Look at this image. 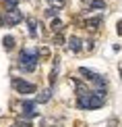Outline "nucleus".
Masks as SVG:
<instances>
[{
    "instance_id": "f257e3e1",
    "label": "nucleus",
    "mask_w": 122,
    "mask_h": 127,
    "mask_svg": "<svg viewBox=\"0 0 122 127\" xmlns=\"http://www.w3.org/2000/svg\"><path fill=\"white\" fill-rule=\"evenodd\" d=\"M105 102V92H87L85 96H79V106L81 108H99Z\"/></svg>"
},
{
    "instance_id": "f03ea898",
    "label": "nucleus",
    "mask_w": 122,
    "mask_h": 127,
    "mask_svg": "<svg viewBox=\"0 0 122 127\" xmlns=\"http://www.w3.org/2000/svg\"><path fill=\"white\" fill-rule=\"evenodd\" d=\"M37 61H39L37 50L25 48V50H21V54H19V67L23 69L25 73H31V71H33V69L37 67Z\"/></svg>"
},
{
    "instance_id": "7ed1b4c3",
    "label": "nucleus",
    "mask_w": 122,
    "mask_h": 127,
    "mask_svg": "<svg viewBox=\"0 0 122 127\" xmlns=\"http://www.w3.org/2000/svg\"><path fill=\"white\" fill-rule=\"evenodd\" d=\"M13 88L17 90L19 94H33V92H35V86H33V83L25 81V79H21V77H15V79H13Z\"/></svg>"
},
{
    "instance_id": "20e7f679",
    "label": "nucleus",
    "mask_w": 122,
    "mask_h": 127,
    "mask_svg": "<svg viewBox=\"0 0 122 127\" xmlns=\"http://www.w3.org/2000/svg\"><path fill=\"white\" fill-rule=\"evenodd\" d=\"M23 21V13L19 8H6V17H4V25H17Z\"/></svg>"
},
{
    "instance_id": "39448f33",
    "label": "nucleus",
    "mask_w": 122,
    "mask_h": 127,
    "mask_svg": "<svg viewBox=\"0 0 122 127\" xmlns=\"http://www.w3.org/2000/svg\"><path fill=\"white\" fill-rule=\"evenodd\" d=\"M23 115L25 117H29V119H33V117H37V110H35V102H29V100H23Z\"/></svg>"
},
{
    "instance_id": "423d86ee",
    "label": "nucleus",
    "mask_w": 122,
    "mask_h": 127,
    "mask_svg": "<svg viewBox=\"0 0 122 127\" xmlns=\"http://www.w3.org/2000/svg\"><path fill=\"white\" fill-rule=\"evenodd\" d=\"M85 25L89 29H97L102 27V17H91V19H85Z\"/></svg>"
},
{
    "instance_id": "0eeeda50",
    "label": "nucleus",
    "mask_w": 122,
    "mask_h": 127,
    "mask_svg": "<svg viewBox=\"0 0 122 127\" xmlns=\"http://www.w3.org/2000/svg\"><path fill=\"white\" fill-rule=\"evenodd\" d=\"M68 46H70L72 52H79V50H81V40H79L77 35H72V38L68 40Z\"/></svg>"
},
{
    "instance_id": "6e6552de",
    "label": "nucleus",
    "mask_w": 122,
    "mask_h": 127,
    "mask_svg": "<svg viewBox=\"0 0 122 127\" xmlns=\"http://www.w3.org/2000/svg\"><path fill=\"white\" fill-rule=\"evenodd\" d=\"M27 25H29V33L35 38V35H37V21H35V19H29Z\"/></svg>"
},
{
    "instance_id": "1a4fd4ad",
    "label": "nucleus",
    "mask_w": 122,
    "mask_h": 127,
    "mask_svg": "<svg viewBox=\"0 0 122 127\" xmlns=\"http://www.w3.org/2000/svg\"><path fill=\"white\" fill-rule=\"evenodd\" d=\"M2 44H4V48H6V50H13V46H15V38H13V35H6V38L2 40Z\"/></svg>"
},
{
    "instance_id": "9d476101",
    "label": "nucleus",
    "mask_w": 122,
    "mask_h": 127,
    "mask_svg": "<svg viewBox=\"0 0 122 127\" xmlns=\"http://www.w3.org/2000/svg\"><path fill=\"white\" fill-rule=\"evenodd\" d=\"M50 96H52V90H44V92L37 96V102H48V100H50Z\"/></svg>"
},
{
    "instance_id": "9b49d317",
    "label": "nucleus",
    "mask_w": 122,
    "mask_h": 127,
    "mask_svg": "<svg viewBox=\"0 0 122 127\" xmlns=\"http://www.w3.org/2000/svg\"><path fill=\"white\" fill-rule=\"evenodd\" d=\"M89 6H91V8L104 10V8H105V2H104V0H91V2H89Z\"/></svg>"
},
{
    "instance_id": "f8f14e48",
    "label": "nucleus",
    "mask_w": 122,
    "mask_h": 127,
    "mask_svg": "<svg viewBox=\"0 0 122 127\" xmlns=\"http://www.w3.org/2000/svg\"><path fill=\"white\" fill-rule=\"evenodd\" d=\"M60 29H62V23L58 19H54V21H52V31H60Z\"/></svg>"
},
{
    "instance_id": "ddd939ff",
    "label": "nucleus",
    "mask_w": 122,
    "mask_h": 127,
    "mask_svg": "<svg viewBox=\"0 0 122 127\" xmlns=\"http://www.w3.org/2000/svg\"><path fill=\"white\" fill-rule=\"evenodd\" d=\"M37 56H41V59H48V56H50V50H48V48H39V50H37Z\"/></svg>"
},
{
    "instance_id": "4468645a",
    "label": "nucleus",
    "mask_w": 122,
    "mask_h": 127,
    "mask_svg": "<svg viewBox=\"0 0 122 127\" xmlns=\"http://www.w3.org/2000/svg\"><path fill=\"white\" fill-rule=\"evenodd\" d=\"M56 13H58V10H56V6H50V8H46V15H48V17H56Z\"/></svg>"
},
{
    "instance_id": "2eb2a0df",
    "label": "nucleus",
    "mask_w": 122,
    "mask_h": 127,
    "mask_svg": "<svg viewBox=\"0 0 122 127\" xmlns=\"http://www.w3.org/2000/svg\"><path fill=\"white\" fill-rule=\"evenodd\" d=\"M15 127H33L29 123V121H17V123H15Z\"/></svg>"
},
{
    "instance_id": "dca6fc26",
    "label": "nucleus",
    "mask_w": 122,
    "mask_h": 127,
    "mask_svg": "<svg viewBox=\"0 0 122 127\" xmlns=\"http://www.w3.org/2000/svg\"><path fill=\"white\" fill-rule=\"evenodd\" d=\"M6 8H17V0H4Z\"/></svg>"
},
{
    "instance_id": "f3484780",
    "label": "nucleus",
    "mask_w": 122,
    "mask_h": 127,
    "mask_svg": "<svg viewBox=\"0 0 122 127\" xmlns=\"http://www.w3.org/2000/svg\"><path fill=\"white\" fill-rule=\"evenodd\" d=\"M50 2H54V4H58V6H60V4H64V0H50Z\"/></svg>"
},
{
    "instance_id": "a211bd4d",
    "label": "nucleus",
    "mask_w": 122,
    "mask_h": 127,
    "mask_svg": "<svg viewBox=\"0 0 122 127\" xmlns=\"http://www.w3.org/2000/svg\"><path fill=\"white\" fill-rule=\"evenodd\" d=\"M118 33L122 35V21H120V23H118Z\"/></svg>"
},
{
    "instance_id": "6ab92c4d",
    "label": "nucleus",
    "mask_w": 122,
    "mask_h": 127,
    "mask_svg": "<svg viewBox=\"0 0 122 127\" xmlns=\"http://www.w3.org/2000/svg\"><path fill=\"white\" fill-rule=\"evenodd\" d=\"M120 73H122V69H120Z\"/></svg>"
},
{
    "instance_id": "aec40b11",
    "label": "nucleus",
    "mask_w": 122,
    "mask_h": 127,
    "mask_svg": "<svg viewBox=\"0 0 122 127\" xmlns=\"http://www.w3.org/2000/svg\"><path fill=\"white\" fill-rule=\"evenodd\" d=\"M13 127H15V125H13Z\"/></svg>"
}]
</instances>
